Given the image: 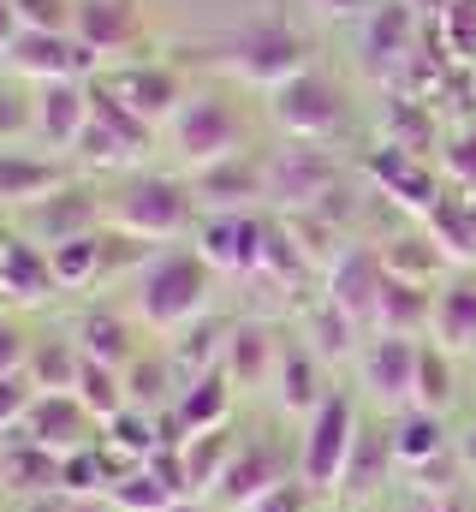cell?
<instances>
[{
	"mask_svg": "<svg viewBox=\"0 0 476 512\" xmlns=\"http://www.w3.org/2000/svg\"><path fill=\"white\" fill-rule=\"evenodd\" d=\"M209 310H215V268L203 262L197 245H155L137 262V274H131V316L149 334L179 340Z\"/></svg>",
	"mask_w": 476,
	"mask_h": 512,
	"instance_id": "6da1fadb",
	"label": "cell"
},
{
	"mask_svg": "<svg viewBox=\"0 0 476 512\" xmlns=\"http://www.w3.org/2000/svg\"><path fill=\"white\" fill-rule=\"evenodd\" d=\"M108 221L125 239L179 245L185 233H197L203 203H197V185L185 173H125L108 197Z\"/></svg>",
	"mask_w": 476,
	"mask_h": 512,
	"instance_id": "7a4b0ae2",
	"label": "cell"
},
{
	"mask_svg": "<svg viewBox=\"0 0 476 512\" xmlns=\"http://www.w3.org/2000/svg\"><path fill=\"white\" fill-rule=\"evenodd\" d=\"M363 423H369V411H363V393L357 387H328L322 393V405L310 411V417H298V441H292V471L316 489V495H340V477H346V465H352V447L357 435H363Z\"/></svg>",
	"mask_w": 476,
	"mask_h": 512,
	"instance_id": "3957f363",
	"label": "cell"
},
{
	"mask_svg": "<svg viewBox=\"0 0 476 512\" xmlns=\"http://www.w3.org/2000/svg\"><path fill=\"white\" fill-rule=\"evenodd\" d=\"M167 137H173V155L191 173H203L215 161H233V155L250 149L244 143V108H238L227 90H191L185 108L167 120Z\"/></svg>",
	"mask_w": 476,
	"mask_h": 512,
	"instance_id": "277c9868",
	"label": "cell"
},
{
	"mask_svg": "<svg viewBox=\"0 0 476 512\" xmlns=\"http://www.w3.org/2000/svg\"><path fill=\"white\" fill-rule=\"evenodd\" d=\"M268 114L280 120V131L292 137V143H328V137H340V131L352 126V102H346V90L328 78V72H298L292 84H280L274 96H268Z\"/></svg>",
	"mask_w": 476,
	"mask_h": 512,
	"instance_id": "5b68a950",
	"label": "cell"
},
{
	"mask_svg": "<svg viewBox=\"0 0 476 512\" xmlns=\"http://www.w3.org/2000/svg\"><path fill=\"white\" fill-rule=\"evenodd\" d=\"M417 358H423V340H411V334H369L363 352L352 358L363 405H375V411L417 405Z\"/></svg>",
	"mask_w": 476,
	"mask_h": 512,
	"instance_id": "8992f818",
	"label": "cell"
},
{
	"mask_svg": "<svg viewBox=\"0 0 476 512\" xmlns=\"http://www.w3.org/2000/svg\"><path fill=\"white\" fill-rule=\"evenodd\" d=\"M227 48H233L227 72H238L244 84H256L268 96L280 84H292L298 72H310V48H304V36L292 24H250V30H238Z\"/></svg>",
	"mask_w": 476,
	"mask_h": 512,
	"instance_id": "52a82bcc",
	"label": "cell"
},
{
	"mask_svg": "<svg viewBox=\"0 0 476 512\" xmlns=\"http://www.w3.org/2000/svg\"><path fill=\"white\" fill-rule=\"evenodd\" d=\"M191 245L203 251V262H209L215 274H256V268L268 262L274 233H268V221H256L250 209H221V215H203V221H197Z\"/></svg>",
	"mask_w": 476,
	"mask_h": 512,
	"instance_id": "ba28073f",
	"label": "cell"
},
{
	"mask_svg": "<svg viewBox=\"0 0 476 512\" xmlns=\"http://www.w3.org/2000/svg\"><path fill=\"white\" fill-rule=\"evenodd\" d=\"M102 90L114 96L131 120H143V126H167V120L185 108V96H191V90L179 84V72H167V66H155V60H131V66L108 72Z\"/></svg>",
	"mask_w": 476,
	"mask_h": 512,
	"instance_id": "9c48e42d",
	"label": "cell"
},
{
	"mask_svg": "<svg viewBox=\"0 0 476 512\" xmlns=\"http://www.w3.org/2000/svg\"><path fill=\"white\" fill-rule=\"evenodd\" d=\"M387 435H393V459H399V471H411V477H429V465L459 459V435L447 429V417H441V411L405 405V411H393Z\"/></svg>",
	"mask_w": 476,
	"mask_h": 512,
	"instance_id": "30bf717a",
	"label": "cell"
},
{
	"mask_svg": "<svg viewBox=\"0 0 476 512\" xmlns=\"http://www.w3.org/2000/svg\"><path fill=\"white\" fill-rule=\"evenodd\" d=\"M286 477H292V471H286L274 435H238L233 459H227V471H221V501L238 507V512H250L274 483H286Z\"/></svg>",
	"mask_w": 476,
	"mask_h": 512,
	"instance_id": "8fae6325",
	"label": "cell"
},
{
	"mask_svg": "<svg viewBox=\"0 0 476 512\" xmlns=\"http://www.w3.org/2000/svg\"><path fill=\"white\" fill-rule=\"evenodd\" d=\"M268 197L280 203L334 197V155L322 143H286L280 155H268Z\"/></svg>",
	"mask_w": 476,
	"mask_h": 512,
	"instance_id": "7c38bea8",
	"label": "cell"
},
{
	"mask_svg": "<svg viewBox=\"0 0 476 512\" xmlns=\"http://www.w3.org/2000/svg\"><path fill=\"white\" fill-rule=\"evenodd\" d=\"M197 185V203L203 215H221V209H250L256 197H268V155H233V161H215L203 173H191Z\"/></svg>",
	"mask_w": 476,
	"mask_h": 512,
	"instance_id": "4fadbf2b",
	"label": "cell"
},
{
	"mask_svg": "<svg viewBox=\"0 0 476 512\" xmlns=\"http://www.w3.org/2000/svg\"><path fill=\"white\" fill-rule=\"evenodd\" d=\"M143 12L137 0H72V36L84 42L90 60H114L137 42Z\"/></svg>",
	"mask_w": 476,
	"mask_h": 512,
	"instance_id": "5bb4252c",
	"label": "cell"
},
{
	"mask_svg": "<svg viewBox=\"0 0 476 512\" xmlns=\"http://www.w3.org/2000/svg\"><path fill=\"white\" fill-rule=\"evenodd\" d=\"M72 340H78L84 358L125 370V364L143 352V322H137L131 310H114V304H90V310L72 322Z\"/></svg>",
	"mask_w": 476,
	"mask_h": 512,
	"instance_id": "9a60e30c",
	"label": "cell"
},
{
	"mask_svg": "<svg viewBox=\"0 0 476 512\" xmlns=\"http://www.w3.org/2000/svg\"><path fill=\"white\" fill-rule=\"evenodd\" d=\"M6 66L24 72V78H36V84H54V78H84L90 54H84V42L72 30H24L12 42Z\"/></svg>",
	"mask_w": 476,
	"mask_h": 512,
	"instance_id": "2e32d148",
	"label": "cell"
},
{
	"mask_svg": "<svg viewBox=\"0 0 476 512\" xmlns=\"http://www.w3.org/2000/svg\"><path fill=\"white\" fill-rule=\"evenodd\" d=\"M36 131L54 143V149H78V137L90 126V84L84 78H54V84H36Z\"/></svg>",
	"mask_w": 476,
	"mask_h": 512,
	"instance_id": "e0dca14e",
	"label": "cell"
},
{
	"mask_svg": "<svg viewBox=\"0 0 476 512\" xmlns=\"http://www.w3.org/2000/svg\"><path fill=\"white\" fill-rule=\"evenodd\" d=\"M328 364L292 334L286 346H280V364H274V399H280V411H292V417H310L316 405H322V393H328Z\"/></svg>",
	"mask_w": 476,
	"mask_h": 512,
	"instance_id": "ac0fdd59",
	"label": "cell"
},
{
	"mask_svg": "<svg viewBox=\"0 0 476 512\" xmlns=\"http://www.w3.org/2000/svg\"><path fill=\"white\" fill-rule=\"evenodd\" d=\"M233 376L227 370H209V376H197V382H185L173 393V417H179V447L191 441V435H209V429H233L227 417H233Z\"/></svg>",
	"mask_w": 476,
	"mask_h": 512,
	"instance_id": "d6986e66",
	"label": "cell"
},
{
	"mask_svg": "<svg viewBox=\"0 0 476 512\" xmlns=\"http://www.w3.org/2000/svg\"><path fill=\"white\" fill-rule=\"evenodd\" d=\"M429 340H441L447 352H471L476 346V274H453L435 304H429Z\"/></svg>",
	"mask_w": 476,
	"mask_h": 512,
	"instance_id": "ffe728a7",
	"label": "cell"
},
{
	"mask_svg": "<svg viewBox=\"0 0 476 512\" xmlns=\"http://www.w3.org/2000/svg\"><path fill=\"white\" fill-rule=\"evenodd\" d=\"M357 42H363V60L369 66H393V60H411V42H417V12L405 6V0H381L375 12H363V30H357Z\"/></svg>",
	"mask_w": 476,
	"mask_h": 512,
	"instance_id": "44dd1931",
	"label": "cell"
},
{
	"mask_svg": "<svg viewBox=\"0 0 476 512\" xmlns=\"http://www.w3.org/2000/svg\"><path fill=\"white\" fill-rule=\"evenodd\" d=\"M60 280H54V262L42 245H30V239H0V292H18V298H42V292H54Z\"/></svg>",
	"mask_w": 476,
	"mask_h": 512,
	"instance_id": "7402d4cb",
	"label": "cell"
},
{
	"mask_svg": "<svg viewBox=\"0 0 476 512\" xmlns=\"http://www.w3.org/2000/svg\"><path fill=\"white\" fill-rule=\"evenodd\" d=\"M54 179H60L54 161L0 143V203H42V197H54Z\"/></svg>",
	"mask_w": 476,
	"mask_h": 512,
	"instance_id": "603a6c76",
	"label": "cell"
},
{
	"mask_svg": "<svg viewBox=\"0 0 476 512\" xmlns=\"http://www.w3.org/2000/svg\"><path fill=\"white\" fill-rule=\"evenodd\" d=\"M453 399H459V358L441 340H423V358H417V405L447 417Z\"/></svg>",
	"mask_w": 476,
	"mask_h": 512,
	"instance_id": "cb8c5ba5",
	"label": "cell"
},
{
	"mask_svg": "<svg viewBox=\"0 0 476 512\" xmlns=\"http://www.w3.org/2000/svg\"><path fill=\"white\" fill-rule=\"evenodd\" d=\"M387 465H399V459H393V435L375 429V423H363V435H357V447H352V465H346V477H340V495H369V489L387 477Z\"/></svg>",
	"mask_w": 476,
	"mask_h": 512,
	"instance_id": "d4e9b609",
	"label": "cell"
},
{
	"mask_svg": "<svg viewBox=\"0 0 476 512\" xmlns=\"http://www.w3.org/2000/svg\"><path fill=\"white\" fill-rule=\"evenodd\" d=\"M36 399H42V387L30 382V370H6V376H0V435H12V429L30 417Z\"/></svg>",
	"mask_w": 476,
	"mask_h": 512,
	"instance_id": "484cf974",
	"label": "cell"
},
{
	"mask_svg": "<svg viewBox=\"0 0 476 512\" xmlns=\"http://www.w3.org/2000/svg\"><path fill=\"white\" fill-rule=\"evenodd\" d=\"M316 501H322V495H316V489H310V483L292 471L286 483H274V489H268V495H262V501H256L250 512H322Z\"/></svg>",
	"mask_w": 476,
	"mask_h": 512,
	"instance_id": "4316f807",
	"label": "cell"
},
{
	"mask_svg": "<svg viewBox=\"0 0 476 512\" xmlns=\"http://www.w3.org/2000/svg\"><path fill=\"white\" fill-rule=\"evenodd\" d=\"M36 131V102H24L18 90H0V137H24Z\"/></svg>",
	"mask_w": 476,
	"mask_h": 512,
	"instance_id": "83f0119b",
	"label": "cell"
},
{
	"mask_svg": "<svg viewBox=\"0 0 476 512\" xmlns=\"http://www.w3.org/2000/svg\"><path fill=\"white\" fill-rule=\"evenodd\" d=\"M24 358H30L24 328H18L12 316H0V376H6V370H24Z\"/></svg>",
	"mask_w": 476,
	"mask_h": 512,
	"instance_id": "f1b7e54d",
	"label": "cell"
},
{
	"mask_svg": "<svg viewBox=\"0 0 476 512\" xmlns=\"http://www.w3.org/2000/svg\"><path fill=\"white\" fill-rule=\"evenodd\" d=\"M24 36V18H18V6L12 0H0V60L12 54V42Z\"/></svg>",
	"mask_w": 476,
	"mask_h": 512,
	"instance_id": "f546056e",
	"label": "cell"
},
{
	"mask_svg": "<svg viewBox=\"0 0 476 512\" xmlns=\"http://www.w3.org/2000/svg\"><path fill=\"white\" fill-rule=\"evenodd\" d=\"M66 507H72L66 495H36V501H24L18 512H66Z\"/></svg>",
	"mask_w": 476,
	"mask_h": 512,
	"instance_id": "4dcf8cb0",
	"label": "cell"
},
{
	"mask_svg": "<svg viewBox=\"0 0 476 512\" xmlns=\"http://www.w3.org/2000/svg\"><path fill=\"white\" fill-rule=\"evenodd\" d=\"M316 6H328V12H375L381 0H316Z\"/></svg>",
	"mask_w": 476,
	"mask_h": 512,
	"instance_id": "1f68e13d",
	"label": "cell"
},
{
	"mask_svg": "<svg viewBox=\"0 0 476 512\" xmlns=\"http://www.w3.org/2000/svg\"><path fill=\"white\" fill-rule=\"evenodd\" d=\"M66 512H119V507L108 501V495H96V501H72Z\"/></svg>",
	"mask_w": 476,
	"mask_h": 512,
	"instance_id": "d6a6232c",
	"label": "cell"
},
{
	"mask_svg": "<svg viewBox=\"0 0 476 512\" xmlns=\"http://www.w3.org/2000/svg\"><path fill=\"white\" fill-rule=\"evenodd\" d=\"M0 495H6V489H0Z\"/></svg>",
	"mask_w": 476,
	"mask_h": 512,
	"instance_id": "836d02e7",
	"label": "cell"
}]
</instances>
